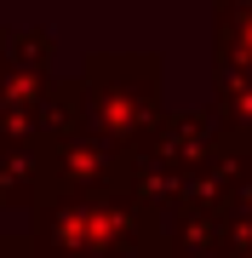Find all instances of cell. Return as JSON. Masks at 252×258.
Returning <instances> with one entry per match:
<instances>
[]
</instances>
